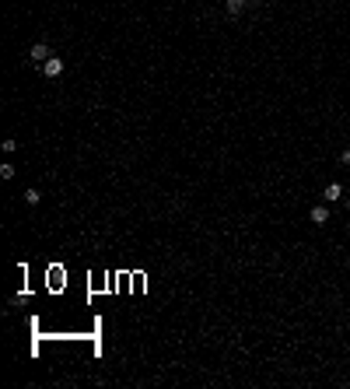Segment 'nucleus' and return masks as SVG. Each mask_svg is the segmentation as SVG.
I'll list each match as a JSON object with an SVG mask.
<instances>
[{"label": "nucleus", "mask_w": 350, "mask_h": 389, "mask_svg": "<svg viewBox=\"0 0 350 389\" xmlns=\"http://www.w3.org/2000/svg\"><path fill=\"white\" fill-rule=\"evenodd\" d=\"M340 161H343V165H350V147L343 151V155H340Z\"/></svg>", "instance_id": "8"}, {"label": "nucleus", "mask_w": 350, "mask_h": 389, "mask_svg": "<svg viewBox=\"0 0 350 389\" xmlns=\"http://www.w3.org/2000/svg\"><path fill=\"white\" fill-rule=\"evenodd\" d=\"M242 7H245V0H228V11H231V14H238Z\"/></svg>", "instance_id": "7"}, {"label": "nucleus", "mask_w": 350, "mask_h": 389, "mask_svg": "<svg viewBox=\"0 0 350 389\" xmlns=\"http://www.w3.org/2000/svg\"><path fill=\"white\" fill-rule=\"evenodd\" d=\"M312 221L315 225H326L329 221V207H312Z\"/></svg>", "instance_id": "3"}, {"label": "nucleus", "mask_w": 350, "mask_h": 389, "mask_svg": "<svg viewBox=\"0 0 350 389\" xmlns=\"http://www.w3.org/2000/svg\"><path fill=\"white\" fill-rule=\"evenodd\" d=\"M42 74H46V78H60V74H63V60L49 57L46 63H42Z\"/></svg>", "instance_id": "1"}, {"label": "nucleus", "mask_w": 350, "mask_h": 389, "mask_svg": "<svg viewBox=\"0 0 350 389\" xmlns=\"http://www.w3.org/2000/svg\"><path fill=\"white\" fill-rule=\"evenodd\" d=\"M252 4H266V0H252Z\"/></svg>", "instance_id": "9"}, {"label": "nucleus", "mask_w": 350, "mask_h": 389, "mask_svg": "<svg viewBox=\"0 0 350 389\" xmlns=\"http://www.w3.org/2000/svg\"><path fill=\"white\" fill-rule=\"evenodd\" d=\"M0 175H4V179H14V165H11V161H7V165H0Z\"/></svg>", "instance_id": "6"}, {"label": "nucleus", "mask_w": 350, "mask_h": 389, "mask_svg": "<svg viewBox=\"0 0 350 389\" xmlns=\"http://www.w3.org/2000/svg\"><path fill=\"white\" fill-rule=\"evenodd\" d=\"M39 200H42V193L35 190V186H32V190H25V203H28V207H35Z\"/></svg>", "instance_id": "5"}, {"label": "nucleus", "mask_w": 350, "mask_h": 389, "mask_svg": "<svg viewBox=\"0 0 350 389\" xmlns=\"http://www.w3.org/2000/svg\"><path fill=\"white\" fill-rule=\"evenodd\" d=\"M28 57H32V63H39V67H42V63H46V60L53 57V53H49V46H46V42H35Z\"/></svg>", "instance_id": "2"}, {"label": "nucleus", "mask_w": 350, "mask_h": 389, "mask_svg": "<svg viewBox=\"0 0 350 389\" xmlns=\"http://www.w3.org/2000/svg\"><path fill=\"white\" fill-rule=\"evenodd\" d=\"M340 196H343V186H340V182H329V186H326V200H340Z\"/></svg>", "instance_id": "4"}, {"label": "nucleus", "mask_w": 350, "mask_h": 389, "mask_svg": "<svg viewBox=\"0 0 350 389\" xmlns=\"http://www.w3.org/2000/svg\"><path fill=\"white\" fill-rule=\"evenodd\" d=\"M347 211H350V200H347Z\"/></svg>", "instance_id": "10"}]
</instances>
